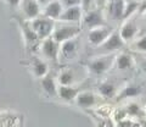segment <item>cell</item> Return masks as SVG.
<instances>
[{
	"instance_id": "27",
	"label": "cell",
	"mask_w": 146,
	"mask_h": 127,
	"mask_svg": "<svg viewBox=\"0 0 146 127\" xmlns=\"http://www.w3.org/2000/svg\"><path fill=\"white\" fill-rule=\"evenodd\" d=\"M35 1L38 3L39 5H40V4H43V5H46V4H49V0H35Z\"/></svg>"
},
{
	"instance_id": "18",
	"label": "cell",
	"mask_w": 146,
	"mask_h": 127,
	"mask_svg": "<svg viewBox=\"0 0 146 127\" xmlns=\"http://www.w3.org/2000/svg\"><path fill=\"white\" fill-rule=\"evenodd\" d=\"M58 80H60L61 86H71L74 82V74H73V71L71 69H65L61 71Z\"/></svg>"
},
{
	"instance_id": "15",
	"label": "cell",
	"mask_w": 146,
	"mask_h": 127,
	"mask_svg": "<svg viewBox=\"0 0 146 127\" xmlns=\"http://www.w3.org/2000/svg\"><path fill=\"white\" fill-rule=\"evenodd\" d=\"M77 104L82 108H89L91 105H94L95 102H96V98L94 97L93 93H89V92H84V93H80L77 95Z\"/></svg>"
},
{
	"instance_id": "17",
	"label": "cell",
	"mask_w": 146,
	"mask_h": 127,
	"mask_svg": "<svg viewBox=\"0 0 146 127\" xmlns=\"http://www.w3.org/2000/svg\"><path fill=\"white\" fill-rule=\"evenodd\" d=\"M33 72L36 77H44L48 75V66L44 61L39 60V59H34L33 60Z\"/></svg>"
},
{
	"instance_id": "19",
	"label": "cell",
	"mask_w": 146,
	"mask_h": 127,
	"mask_svg": "<svg viewBox=\"0 0 146 127\" xmlns=\"http://www.w3.org/2000/svg\"><path fill=\"white\" fill-rule=\"evenodd\" d=\"M131 64H133V60H131V57L129 55H127V54H122V55H119L117 59V66L119 70L129 69L131 66Z\"/></svg>"
},
{
	"instance_id": "8",
	"label": "cell",
	"mask_w": 146,
	"mask_h": 127,
	"mask_svg": "<svg viewBox=\"0 0 146 127\" xmlns=\"http://www.w3.org/2000/svg\"><path fill=\"white\" fill-rule=\"evenodd\" d=\"M62 4L58 0H54V1L49 3L45 5L44 9V17H48L50 20H56L60 19L61 13H62Z\"/></svg>"
},
{
	"instance_id": "30",
	"label": "cell",
	"mask_w": 146,
	"mask_h": 127,
	"mask_svg": "<svg viewBox=\"0 0 146 127\" xmlns=\"http://www.w3.org/2000/svg\"><path fill=\"white\" fill-rule=\"evenodd\" d=\"M129 3H136V0H128Z\"/></svg>"
},
{
	"instance_id": "29",
	"label": "cell",
	"mask_w": 146,
	"mask_h": 127,
	"mask_svg": "<svg viewBox=\"0 0 146 127\" xmlns=\"http://www.w3.org/2000/svg\"><path fill=\"white\" fill-rule=\"evenodd\" d=\"M143 69H144V71H146V61L143 62Z\"/></svg>"
},
{
	"instance_id": "22",
	"label": "cell",
	"mask_w": 146,
	"mask_h": 127,
	"mask_svg": "<svg viewBox=\"0 0 146 127\" xmlns=\"http://www.w3.org/2000/svg\"><path fill=\"white\" fill-rule=\"evenodd\" d=\"M136 9H138V3H128L127 4V7H124V12H123V19L125 17H129L131 13H133Z\"/></svg>"
},
{
	"instance_id": "21",
	"label": "cell",
	"mask_w": 146,
	"mask_h": 127,
	"mask_svg": "<svg viewBox=\"0 0 146 127\" xmlns=\"http://www.w3.org/2000/svg\"><path fill=\"white\" fill-rule=\"evenodd\" d=\"M140 93V88L138 87H127L125 89L122 90L121 93V98H125V97H134Z\"/></svg>"
},
{
	"instance_id": "32",
	"label": "cell",
	"mask_w": 146,
	"mask_h": 127,
	"mask_svg": "<svg viewBox=\"0 0 146 127\" xmlns=\"http://www.w3.org/2000/svg\"><path fill=\"white\" fill-rule=\"evenodd\" d=\"M101 127H102V126H101Z\"/></svg>"
},
{
	"instance_id": "31",
	"label": "cell",
	"mask_w": 146,
	"mask_h": 127,
	"mask_svg": "<svg viewBox=\"0 0 146 127\" xmlns=\"http://www.w3.org/2000/svg\"><path fill=\"white\" fill-rule=\"evenodd\" d=\"M107 127H113V126H112V124H111V122H108V125H107Z\"/></svg>"
},
{
	"instance_id": "23",
	"label": "cell",
	"mask_w": 146,
	"mask_h": 127,
	"mask_svg": "<svg viewBox=\"0 0 146 127\" xmlns=\"http://www.w3.org/2000/svg\"><path fill=\"white\" fill-rule=\"evenodd\" d=\"M62 4V6L67 7H73V6H79L82 4V0H61L60 1Z\"/></svg>"
},
{
	"instance_id": "25",
	"label": "cell",
	"mask_w": 146,
	"mask_h": 127,
	"mask_svg": "<svg viewBox=\"0 0 146 127\" xmlns=\"http://www.w3.org/2000/svg\"><path fill=\"white\" fill-rule=\"evenodd\" d=\"M128 111H129L130 114H135V112L139 111V106L135 105V104H131V105L129 106V110H128Z\"/></svg>"
},
{
	"instance_id": "3",
	"label": "cell",
	"mask_w": 146,
	"mask_h": 127,
	"mask_svg": "<svg viewBox=\"0 0 146 127\" xmlns=\"http://www.w3.org/2000/svg\"><path fill=\"white\" fill-rule=\"evenodd\" d=\"M113 60H115V56L113 55L94 59V60L89 64V70L95 75H101L111 67Z\"/></svg>"
},
{
	"instance_id": "7",
	"label": "cell",
	"mask_w": 146,
	"mask_h": 127,
	"mask_svg": "<svg viewBox=\"0 0 146 127\" xmlns=\"http://www.w3.org/2000/svg\"><path fill=\"white\" fill-rule=\"evenodd\" d=\"M82 7L80 6H73V7H67L66 10H63L60 20L61 22H71V23H76L79 22L82 19Z\"/></svg>"
},
{
	"instance_id": "20",
	"label": "cell",
	"mask_w": 146,
	"mask_h": 127,
	"mask_svg": "<svg viewBox=\"0 0 146 127\" xmlns=\"http://www.w3.org/2000/svg\"><path fill=\"white\" fill-rule=\"evenodd\" d=\"M99 90H100V93H101L104 97L111 98L116 93V87L112 83H110V82H105V83H102L101 86H100Z\"/></svg>"
},
{
	"instance_id": "9",
	"label": "cell",
	"mask_w": 146,
	"mask_h": 127,
	"mask_svg": "<svg viewBox=\"0 0 146 127\" xmlns=\"http://www.w3.org/2000/svg\"><path fill=\"white\" fill-rule=\"evenodd\" d=\"M22 11L28 19H36L40 11V6L35 0H22Z\"/></svg>"
},
{
	"instance_id": "12",
	"label": "cell",
	"mask_w": 146,
	"mask_h": 127,
	"mask_svg": "<svg viewBox=\"0 0 146 127\" xmlns=\"http://www.w3.org/2000/svg\"><path fill=\"white\" fill-rule=\"evenodd\" d=\"M124 12V0H110L108 13L113 19H119Z\"/></svg>"
},
{
	"instance_id": "2",
	"label": "cell",
	"mask_w": 146,
	"mask_h": 127,
	"mask_svg": "<svg viewBox=\"0 0 146 127\" xmlns=\"http://www.w3.org/2000/svg\"><path fill=\"white\" fill-rule=\"evenodd\" d=\"M55 27L54 20H50L48 17H36L31 22V28L35 33L39 39H46L50 34H52Z\"/></svg>"
},
{
	"instance_id": "26",
	"label": "cell",
	"mask_w": 146,
	"mask_h": 127,
	"mask_svg": "<svg viewBox=\"0 0 146 127\" xmlns=\"http://www.w3.org/2000/svg\"><path fill=\"white\" fill-rule=\"evenodd\" d=\"M6 1L10 4L11 6H16V5H18V4H20V0H6Z\"/></svg>"
},
{
	"instance_id": "24",
	"label": "cell",
	"mask_w": 146,
	"mask_h": 127,
	"mask_svg": "<svg viewBox=\"0 0 146 127\" xmlns=\"http://www.w3.org/2000/svg\"><path fill=\"white\" fill-rule=\"evenodd\" d=\"M136 48L140 49V50H143V51H146V35L136 43Z\"/></svg>"
},
{
	"instance_id": "14",
	"label": "cell",
	"mask_w": 146,
	"mask_h": 127,
	"mask_svg": "<svg viewBox=\"0 0 146 127\" xmlns=\"http://www.w3.org/2000/svg\"><path fill=\"white\" fill-rule=\"evenodd\" d=\"M57 94L60 95V98L63 99V100H73V99L77 98L78 95V90L76 88L71 87V86H60L57 88Z\"/></svg>"
},
{
	"instance_id": "13",
	"label": "cell",
	"mask_w": 146,
	"mask_h": 127,
	"mask_svg": "<svg viewBox=\"0 0 146 127\" xmlns=\"http://www.w3.org/2000/svg\"><path fill=\"white\" fill-rule=\"evenodd\" d=\"M42 87L44 89V92L48 95H50V97L57 95V87H56V83H55V80H54L52 75H46V76L43 77Z\"/></svg>"
},
{
	"instance_id": "28",
	"label": "cell",
	"mask_w": 146,
	"mask_h": 127,
	"mask_svg": "<svg viewBox=\"0 0 146 127\" xmlns=\"http://www.w3.org/2000/svg\"><path fill=\"white\" fill-rule=\"evenodd\" d=\"M105 1H107V0H96V4H99V5H102Z\"/></svg>"
},
{
	"instance_id": "16",
	"label": "cell",
	"mask_w": 146,
	"mask_h": 127,
	"mask_svg": "<svg viewBox=\"0 0 146 127\" xmlns=\"http://www.w3.org/2000/svg\"><path fill=\"white\" fill-rule=\"evenodd\" d=\"M136 31H138V28H136L134 22H127L121 29V38L124 39V40L131 39L135 35Z\"/></svg>"
},
{
	"instance_id": "4",
	"label": "cell",
	"mask_w": 146,
	"mask_h": 127,
	"mask_svg": "<svg viewBox=\"0 0 146 127\" xmlns=\"http://www.w3.org/2000/svg\"><path fill=\"white\" fill-rule=\"evenodd\" d=\"M110 35H111V28L110 27L100 26V27L91 29L89 32L88 37H89V42L93 45H99V44H102Z\"/></svg>"
},
{
	"instance_id": "10",
	"label": "cell",
	"mask_w": 146,
	"mask_h": 127,
	"mask_svg": "<svg viewBox=\"0 0 146 127\" xmlns=\"http://www.w3.org/2000/svg\"><path fill=\"white\" fill-rule=\"evenodd\" d=\"M42 50H43V54L48 59L56 60L58 55V43L55 42L52 38H46L43 42Z\"/></svg>"
},
{
	"instance_id": "6",
	"label": "cell",
	"mask_w": 146,
	"mask_h": 127,
	"mask_svg": "<svg viewBox=\"0 0 146 127\" xmlns=\"http://www.w3.org/2000/svg\"><path fill=\"white\" fill-rule=\"evenodd\" d=\"M78 48H79V42L74 38L63 42L60 49L62 57L66 59V60H71V59L76 57L77 53H78Z\"/></svg>"
},
{
	"instance_id": "11",
	"label": "cell",
	"mask_w": 146,
	"mask_h": 127,
	"mask_svg": "<svg viewBox=\"0 0 146 127\" xmlns=\"http://www.w3.org/2000/svg\"><path fill=\"white\" fill-rule=\"evenodd\" d=\"M123 45V39L121 38L119 34L117 33H111V35L107 38V40H105L102 44V49L107 51H113L119 49Z\"/></svg>"
},
{
	"instance_id": "1",
	"label": "cell",
	"mask_w": 146,
	"mask_h": 127,
	"mask_svg": "<svg viewBox=\"0 0 146 127\" xmlns=\"http://www.w3.org/2000/svg\"><path fill=\"white\" fill-rule=\"evenodd\" d=\"M80 32V27L76 25H68L66 22H62L58 26L54 27L52 31V39L56 43H63L66 40L73 39L76 35H78Z\"/></svg>"
},
{
	"instance_id": "5",
	"label": "cell",
	"mask_w": 146,
	"mask_h": 127,
	"mask_svg": "<svg viewBox=\"0 0 146 127\" xmlns=\"http://www.w3.org/2000/svg\"><path fill=\"white\" fill-rule=\"evenodd\" d=\"M104 25V17L100 10H93L86 12L83 17V26L88 28H96Z\"/></svg>"
}]
</instances>
